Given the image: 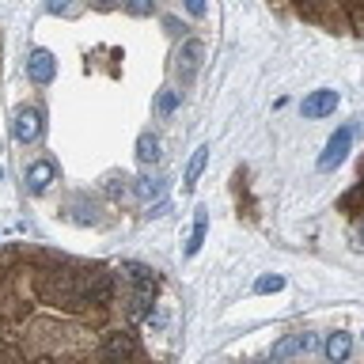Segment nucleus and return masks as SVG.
I'll return each instance as SVG.
<instances>
[{
    "label": "nucleus",
    "mask_w": 364,
    "mask_h": 364,
    "mask_svg": "<svg viewBox=\"0 0 364 364\" xmlns=\"http://www.w3.org/2000/svg\"><path fill=\"white\" fill-rule=\"evenodd\" d=\"M12 133H15L20 144H34L42 137V114L34 107H23L20 114H15V121H12Z\"/></svg>",
    "instance_id": "nucleus-5"
},
{
    "label": "nucleus",
    "mask_w": 364,
    "mask_h": 364,
    "mask_svg": "<svg viewBox=\"0 0 364 364\" xmlns=\"http://www.w3.org/2000/svg\"><path fill=\"white\" fill-rule=\"evenodd\" d=\"M38 364H54V361H50V357H42V361H38Z\"/></svg>",
    "instance_id": "nucleus-20"
},
{
    "label": "nucleus",
    "mask_w": 364,
    "mask_h": 364,
    "mask_svg": "<svg viewBox=\"0 0 364 364\" xmlns=\"http://www.w3.org/2000/svg\"><path fill=\"white\" fill-rule=\"evenodd\" d=\"M54 182H57V163L54 160H34L27 167V190L31 194H46Z\"/></svg>",
    "instance_id": "nucleus-7"
},
{
    "label": "nucleus",
    "mask_w": 364,
    "mask_h": 364,
    "mask_svg": "<svg viewBox=\"0 0 364 364\" xmlns=\"http://www.w3.org/2000/svg\"><path fill=\"white\" fill-rule=\"evenodd\" d=\"M349 349H353V338L345 331H334L331 338H326V345H323V353H326V361H331V364L349 361Z\"/></svg>",
    "instance_id": "nucleus-9"
},
{
    "label": "nucleus",
    "mask_w": 364,
    "mask_h": 364,
    "mask_svg": "<svg viewBox=\"0 0 364 364\" xmlns=\"http://www.w3.org/2000/svg\"><path fill=\"white\" fill-rule=\"evenodd\" d=\"M349 141H353V126H342V129L331 137V141H326L323 156H319V167H323V171H334L338 163L345 160V152H349Z\"/></svg>",
    "instance_id": "nucleus-4"
},
{
    "label": "nucleus",
    "mask_w": 364,
    "mask_h": 364,
    "mask_svg": "<svg viewBox=\"0 0 364 364\" xmlns=\"http://www.w3.org/2000/svg\"><path fill=\"white\" fill-rule=\"evenodd\" d=\"M175 110H179V91H171V88L156 91V118H171Z\"/></svg>",
    "instance_id": "nucleus-14"
},
{
    "label": "nucleus",
    "mask_w": 364,
    "mask_h": 364,
    "mask_svg": "<svg viewBox=\"0 0 364 364\" xmlns=\"http://www.w3.org/2000/svg\"><path fill=\"white\" fill-rule=\"evenodd\" d=\"M133 194H137V202H152V197L163 194V182L160 179H137Z\"/></svg>",
    "instance_id": "nucleus-16"
},
{
    "label": "nucleus",
    "mask_w": 364,
    "mask_h": 364,
    "mask_svg": "<svg viewBox=\"0 0 364 364\" xmlns=\"http://www.w3.org/2000/svg\"><path fill=\"white\" fill-rule=\"evenodd\" d=\"M126 12L129 15H152V4H149V0H129Z\"/></svg>",
    "instance_id": "nucleus-18"
},
{
    "label": "nucleus",
    "mask_w": 364,
    "mask_h": 364,
    "mask_svg": "<svg viewBox=\"0 0 364 364\" xmlns=\"http://www.w3.org/2000/svg\"><path fill=\"white\" fill-rule=\"evenodd\" d=\"M133 353H137V338L126 331H110L107 342H103V361H110V364H126Z\"/></svg>",
    "instance_id": "nucleus-3"
},
{
    "label": "nucleus",
    "mask_w": 364,
    "mask_h": 364,
    "mask_svg": "<svg viewBox=\"0 0 364 364\" xmlns=\"http://www.w3.org/2000/svg\"><path fill=\"white\" fill-rule=\"evenodd\" d=\"M311 349H315V334H308V331L285 334L281 342L273 345V361L285 364V361H292V357H303V353H311Z\"/></svg>",
    "instance_id": "nucleus-2"
},
{
    "label": "nucleus",
    "mask_w": 364,
    "mask_h": 364,
    "mask_svg": "<svg viewBox=\"0 0 364 364\" xmlns=\"http://www.w3.org/2000/svg\"><path fill=\"white\" fill-rule=\"evenodd\" d=\"M205 160H209V149H197L194 156H190V163H186V175H182V190H194L197 186V179H202V171H205Z\"/></svg>",
    "instance_id": "nucleus-11"
},
{
    "label": "nucleus",
    "mask_w": 364,
    "mask_h": 364,
    "mask_svg": "<svg viewBox=\"0 0 364 364\" xmlns=\"http://www.w3.org/2000/svg\"><path fill=\"white\" fill-rule=\"evenodd\" d=\"M361 243H364V224H361Z\"/></svg>",
    "instance_id": "nucleus-21"
},
{
    "label": "nucleus",
    "mask_w": 364,
    "mask_h": 364,
    "mask_svg": "<svg viewBox=\"0 0 364 364\" xmlns=\"http://www.w3.org/2000/svg\"><path fill=\"white\" fill-rule=\"evenodd\" d=\"M361 197H364V186H361Z\"/></svg>",
    "instance_id": "nucleus-22"
},
{
    "label": "nucleus",
    "mask_w": 364,
    "mask_h": 364,
    "mask_svg": "<svg viewBox=\"0 0 364 364\" xmlns=\"http://www.w3.org/2000/svg\"><path fill=\"white\" fill-rule=\"evenodd\" d=\"M76 289H80V303H95V308L110 303V296H114V281H110V273H88Z\"/></svg>",
    "instance_id": "nucleus-1"
},
{
    "label": "nucleus",
    "mask_w": 364,
    "mask_h": 364,
    "mask_svg": "<svg viewBox=\"0 0 364 364\" xmlns=\"http://www.w3.org/2000/svg\"><path fill=\"white\" fill-rule=\"evenodd\" d=\"M205 232H209V213H205V209H197V213H194V232H190V243H186V258H194L197 250H202Z\"/></svg>",
    "instance_id": "nucleus-12"
},
{
    "label": "nucleus",
    "mask_w": 364,
    "mask_h": 364,
    "mask_svg": "<svg viewBox=\"0 0 364 364\" xmlns=\"http://www.w3.org/2000/svg\"><path fill=\"white\" fill-rule=\"evenodd\" d=\"M334 107H338V91L319 88V91H311L308 99L300 103V114L303 118H326V114H334Z\"/></svg>",
    "instance_id": "nucleus-6"
},
{
    "label": "nucleus",
    "mask_w": 364,
    "mask_h": 364,
    "mask_svg": "<svg viewBox=\"0 0 364 364\" xmlns=\"http://www.w3.org/2000/svg\"><path fill=\"white\" fill-rule=\"evenodd\" d=\"M54 73H57V61L50 50H34V54L27 57V76L34 84H50L54 80Z\"/></svg>",
    "instance_id": "nucleus-8"
},
{
    "label": "nucleus",
    "mask_w": 364,
    "mask_h": 364,
    "mask_svg": "<svg viewBox=\"0 0 364 364\" xmlns=\"http://www.w3.org/2000/svg\"><path fill=\"white\" fill-rule=\"evenodd\" d=\"M186 8H190V15H205V4H202V0H190Z\"/></svg>",
    "instance_id": "nucleus-19"
},
{
    "label": "nucleus",
    "mask_w": 364,
    "mask_h": 364,
    "mask_svg": "<svg viewBox=\"0 0 364 364\" xmlns=\"http://www.w3.org/2000/svg\"><path fill=\"white\" fill-rule=\"evenodd\" d=\"M285 289V277L281 273H262L255 281V292H281Z\"/></svg>",
    "instance_id": "nucleus-17"
},
{
    "label": "nucleus",
    "mask_w": 364,
    "mask_h": 364,
    "mask_svg": "<svg viewBox=\"0 0 364 364\" xmlns=\"http://www.w3.org/2000/svg\"><path fill=\"white\" fill-rule=\"evenodd\" d=\"M152 308V292L149 289H133V296H129V315L133 319H144Z\"/></svg>",
    "instance_id": "nucleus-15"
},
{
    "label": "nucleus",
    "mask_w": 364,
    "mask_h": 364,
    "mask_svg": "<svg viewBox=\"0 0 364 364\" xmlns=\"http://www.w3.org/2000/svg\"><path fill=\"white\" fill-rule=\"evenodd\" d=\"M163 156V144H160V137L156 133H141L137 137V160L141 163H156Z\"/></svg>",
    "instance_id": "nucleus-13"
},
{
    "label": "nucleus",
    "mask_w": 364,
    "mask_h": 364,
    "mask_svg": "<svg viewBox=\"0 0 364 364\" xmlns=\"http://www.w3.org/2000/svg\"><path fill=\"white\" fill-rule=\"evenodd\" d=\"M202 54H205V46H202L197 38H190L186 46H182V54H179V73L186 76V80L197 73V65H202Z\"/></svg>",
    "instance_id": "nucleus-10"
}]
</instances>
